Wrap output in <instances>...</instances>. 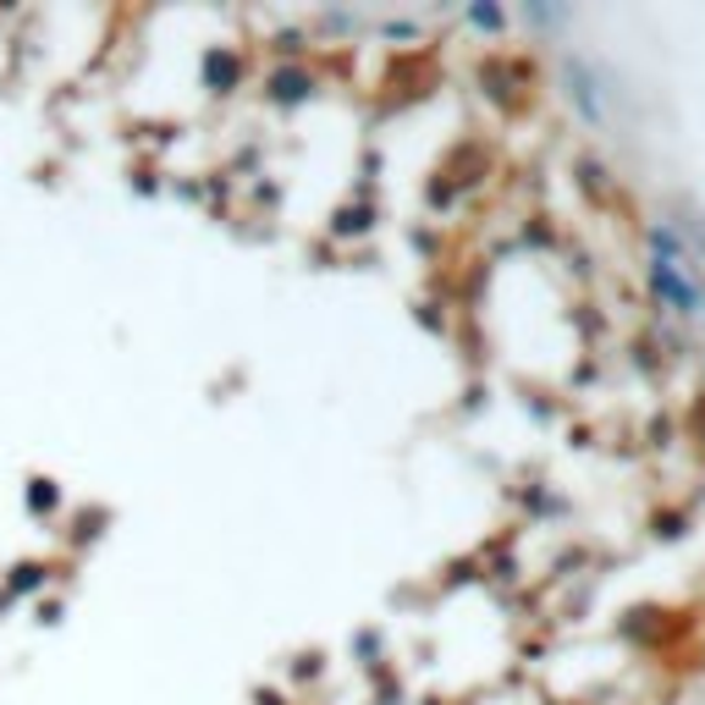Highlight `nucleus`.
<instances>
[{
	"instance_id": "1",
	"label": "nucleus",
	"mask_w": 705,
	"mask_h": 705,
	"mask_svg": "<svg viewBox=\"0 0 705 705\" xmlns=\"http://www.w3.org/2000/svg\"><path fill=\"white\" fill-rule=\"evenodd\" d=\"M645 282H651V293H656V304L672 314V320H683V325H694V320H705V287H700V276H694V264H689V248H683V237L667 226V221H651L645 226Z\"/></svg>"
}]
</instances>
